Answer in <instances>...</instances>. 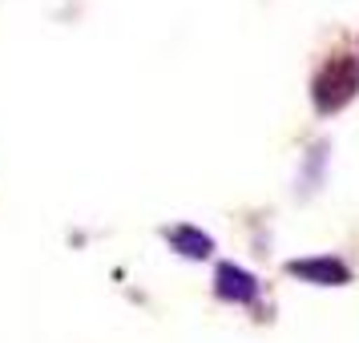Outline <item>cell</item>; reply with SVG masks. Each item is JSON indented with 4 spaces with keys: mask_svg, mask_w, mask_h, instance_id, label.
<instances>
[{
    "mask_svg": "<svg viewBox=\"0 0 359 343\" xmlns=\"http://www.w3.org/2000/svg\"><path fill=\"white\" fill-rule=\"evenodd\" d=\"M355 93H359V61L355 57H347V53L331 57V61L319 69L315 85H311V97H315V109H319V114H335V109H343Z\"/></svg>",
    "mask_w": 359,
    "mask_h": 343,
    "instance_id": "obj_1",
    "label": "cell"
},
{
    "mask_svg": "<svg viewBox=\"0 0 359 343\" xmlns=\"http://www.w3.org/2000/svg\"><path fill=\"white\" fill-rule=\"evenodd\" d=\"M214 291L222 295V299H230V303H250L259 295V283H255V275H246L243 267L222 262L218 275H214Z\"/></svg>",
    "mask_w": 359,
    "mask_h": 343,
    "instance_id": "obj_2",
    "label": "cell"
},
{
    "mask_svg": "<svg viewBox=\"0 0 359 343\" xmlns=\"http://www.w3.org/2000/svg\"><path fill=\"white\" fill-rule=\"evenodd\" d=\"M287 271L299 278H311V283H331V287H339L351 278V271L343 267L339 259H303V262H287Z\"/></svg>",
    "mask_w": 359,
    "mask_h": 343,
    "instance_id": "obj_3",
    "label": "cell"
},
{
    "mask_svg": "<svg viewBox=\"0 0 359 343\" xmlns=\"http://www.w3.org/2000/svg\"><path fill=\"white\" fill-rule=\"evenodd\" d=\"M165 238H170V246H174L178 255H186V259H206L214 250V238L202 234V230H194V227H170Z\"/></svg>",
    "mask_w": 359,
    "mask_h": 343,
    "instance_id": "obj_4",
    "label": "cell"
}]
</instances>
